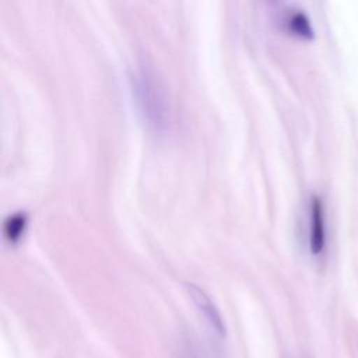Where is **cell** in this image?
I'll return each mask as SVG.
<instances>
[{
  "instance_id": "6da1fadb",
  "label": "cell",
  "mask_w": 358,
  "mask_h": 358,
  "mask_svg": "<svg viewBox=\"0 0 358 358\" xmlns=\"http://www.w3.org/2000/svg\"><path fill=\"white\" fill-rule=\"evenodd\" d=\"M131 83L138 109L147 124L155 131L165 130L169 120L168 99L152 69L145 63L140 64L131 76Z\"/></svg>"
},
{
  "instance_id": "7a4b0ae2",
  "label": "cell",
  "mask_w": 358,
  "mask_h": 358,
  "mask_svg": "<svg viewBox=\"0 0 358 358\" xmlns=\"http://www.w3.org/2000/svg\"><path fill=\"white\" fill-rule=\"evenodd\" d=\"M186 289L197 309L201 312V315L206 317V320L210 323V326L218 333V334H225V326L224 320L217 309V306L213 303L210 296L197 285L194 284H186Z\"/></svg>"
},
{
  "instance_id": "3957f363",
  "label": "cell",
  "mask_w": 358,
  "mask_h": 358,
  "mask_svg": "<svg viewBox=\"0 0 358 358\" xmlns=\"http://www.w3.org/2000/svg\"><path fill=\"white\" fill-rule=\"evenodd\" d=\"M309 246L312 253L317 255L324 246V221H323V206L317 196L312 197L310 204V236Z\"/></svg>"
},
{
  "instance_id": "277c9868",
  "label": "cell",
  "mask_w": 358,
  "mask_h": 358,
  "mask_svg": "<svg viewBox=\"0 0 358 358\" xmlns=\"http://www.w3.org/2000/svg\"><path fill=\"white\" fill-rule=\"evenodd\" d=\"M27 217L24 214H14L4 222V234L10 242H15L24 232Z\"/></svg>"
},
{
  "instance_id": "5b68a950",
  "label": "cell",
  "mask_w": 358,
  "mask_h": 358,
  "mask_svg": "<svg viewBox=\"0 0 358 358\" xmlns=\"http://www.w3.org/2000/svg\"><path fill=\"white\" fill-rule=\"evenodd\" d=\"M289 29L303 38V39H312L313 38V29L310 27V22L308 20V17L303 13H295L292 14L291 20H289Z\"/></svg>"
}]
</instances>
